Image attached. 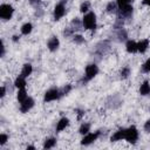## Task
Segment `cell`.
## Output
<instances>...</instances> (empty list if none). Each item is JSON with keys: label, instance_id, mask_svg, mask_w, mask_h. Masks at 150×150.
Instances as JSON below:
<instances>
[{"label": "cell", "instance_id": "d6986e66", "mask_svg": "<svg viewBox=\"0 0 150 150\" xmlns=\"http://www.w3.org/2000/svg\"><path fill=\"white\" fill-rule=\"evenodd\" d=\"M105 9H107L108 13H116L118 11V6H117L116 1H110V2L107 4Z\"/></svg>", "mask_w": 150, "mask_h": 150}, {"label": "cell", "instance_id": "6da1fadb", "mask_svg": "<svg viewBox=\"0 0 150 150\" xmlns=\"http://www.w3.org/2000/svg\"><path fill=\"white\" fill-rule=\"evenodd\" d=\"M82 23H83V28L84 29L94 30L96 28V14L94 12L86 13L83 19H82Z\"/></svg>", "mask_w": 150, "mask_h": 150}, {"label": "cell", "instance_id": "e0dca14e", "mask_svg": "<svg viewBox=\"0 0 150 150\" xmlns=\"http://www.w3.org/2000/svg\"><path fill=\"white\" fill-rule=\"evenodd\" d=\"M33 71V66L30 63H25L22 66V69H21V75L23 77H28Z\"/></svg>", "mask_w": 150, "mask_h": 150}, {"label": "cell", "instance_id": "277c9868", "mask_svg": "<svg viewBox=\"0 0 150 150\" xmlns=\"http://www.w3.org/2000/svg\"><path fill=\"white\" fill-rule=\"evenodd\" d=\"M61 97V94H60V89L57 88H50L48 89L45 95H43V102H52V101H56Z\"/></svg>", "mask_w": 150, "mask_h": 150}, {"label": "cell", "instance_id": "30bf717a", "mask_svg": "<svg viewBox=\"0 0 150 150\" xmlns=\"http://www.w3.org/2000/svg\"><path fill=\"white\" fill-rule=\"evenodd\" d=\"M60 46V40L57 39V36H52L48 41H47V47L50 52H55Z\"/></svg>", "mask_w": 150, "mask_h": 150}, {"label": "cell", "instance_id": "ffe728a7", "mask_svg": "<svg viewBox=\"0 0 150 150\" xmlns=\"http://www.w3.org/2000/svg\"><path fill=\"white\" fill-rule=\"evenodd\" d=\"M56 145V138L54 137H50V138H47L43 143V149H52Z\"/></svg>", "mask_w": 150, "mask_h": 150}, {"label": "cell", "instance_id": "f546056e", "mask_svg": "<svg viewBox=\"0 0 150 150\" xmlns=\"http://www.w3.org/2000/svg\"><path fill=\"white\" fill-rule=\"evenodd\" d=\"M131 1H132V0H116V4H117V6H118V8H120V7H123V6L130 5V4H131Z\"/></svg>", "mask_w": 150, "mask_h": 150}, {"label": "cell", "instance_id": "4316f807", "mask_svg": "<svg viewBox=\"0 0 150 150\" xmlns=\"http://www.w3.org/2000/svg\"><path fill=\"white\" fill-rule=\"evenodd\" d=\"M73 41L75 43H77V45H81V43L84 42V38L82 35H80V34H75V35H73Z\"/></svg>", "mask_w": 150, "mask_h": 150}, {"label": "cell", "instance_id": "ac0fdd59", "mask_svg": "<svg viewBox=\"0 0 150 150\" xmlns=\"http://www.w3.org/2000/svg\"><path fill=\"white\" fill-rule=\"evenodd\" d=\"M32 30H33V25L30 22H26V23H23L21 26V34H23V35L30 34Z\"/></svg>", "mask_w": 150, "mask_h": 150}, {"label": "cell", "instance_id": "1f68e13d", "mask_svg": "<svg viewBox=\"0 0 150 150\" xmlns=\"http://www.w3.org/2000/svg\"><path fill=\"white\" fill-rule=\"evenodd\" d=\"M143 129H144V131H145V132H150V120H148V121L144 123Z\"/></svg>", "mask_w": 150, "mask_h": 150}, {"label": "cell", "instance_id": "603a6c76", "mask_svg": "<svg viewBox=\"0 0 150 150\" xmlns=\"http://www.w3.org/2000/svg\"><path fill=\"white\" fill-rule=\"evenodd\" d=\"M90 131V123H82L81 124V127H80V129H79V132L83 136V135H86V134H88Z\"/></svg>", "mask_w": 150, "mask_h": 150}, {"label": "cell", "instance_id": "4dcf8cb0", "mask_svg": "<svg viewBox=\"0 0 150 150\" xmlns=\"http://www.w3.org/2000/svg\"><path fill=\"white\" fill-rule=\"evenodd\" d=\"M8 141V135L6 134H1L0 135V145H5Z\"/></svg>", "mask_w": 150, "mask_h": 150}, {"label": "cell", "instance_id": "3957f363", "mask_svg": "<svg viewBox=\"0 0 150 150\" xmlns=\"http://www.w3.org/2000/svg\"><path fill=\"white\" fill-rule=\"evenodd\" d=\"M14 8L9 4H1L0 6V18L4 20H9L13 16Z\"/></svg>", "mask_w": 150, "mask_h": 150}, {"label": "cell", "instance_id": "52a82bcc", "mask_svg": "<svg viewBox=\"0 0 150 150\" xmlns=\"http://www.w3.org/2000/svg\"><path fill=\"white\" fill-rule=\"evenodd\" d=\"M66 14V7L63 5V2H59L55 5L54 7V12H53V16H54V20H60L63 15Z\"/></svg>", "mask_w": 150, "mask_h": 150}, {"label": "cell", "instance_id": "d6a6232c", "mask_svg": "<svg viewBox=\"0 0 150 150\" xmlns=\"http://www.w3.org/2000/svg\"><path fill=\"white\" fill-rule=\"evenodd\" d=\"M0 90H1V91H0V97L4 98L5 95H6V88H5V86H1V89H0Z\"/></svg>", "mask_w": 150, "mask_h": 150}, {"label": "cell", "instance_id": "484cf974", "mask_svg": "<svg viewBox=\"0 0 150 150\" xmlns=\"http://www.w3.org/2000/svg\"><path fill=\"white\" fill-rule=\"evenodd\" d=\"M89 7H90V2H89V1H84V2H82L81 6H80V12L83 13V14H86V13H88Z\"/></svg>", "mask_w": 150, "mask_h": 150}, {"label": "cell", "instance_id": "2e32d148", "mask_svg": "<svg viewBox=\"0 0 150 150\" xmlns=\"http://www.w3.org/2000/svg\"><path fill=\"white\" fill-rule=\"evenodd\" d=\"M26 77H23L21 74L15 79V81H14V86H15V88H18V89H22V88H26Z\"/></svg>", "mask_w": 150, "mask_h": 150}, {"label": "cell", "instance_id": "7c38bea8", "mask_svg": "<svg viewBox=\"0 0 150 150\" xmlns=\"http://www.w3.org/2000/svg\"><path fill=\"white\" fill-rule=\"evenodd\" d=\"M125 49L130 54L137 53V42L134 41V40H128L127 43H125Z\"/></svg>", "mask_w": 150, "mask_h": 150}, {"label": "cell", "instance_id": "cb8c5ba5", "mask_svg": "<svg viewBox=\"0 0 150 150\" xmlns=\"http://www.w3.org/2000/svg\"><path fill=\"white\" fill-rule=\"evenodd\" d=\"M117 38H118L120 41H125V40H127V38H128V33H127V30H125L123 27L118 29V32H117Z\"/></svg>", "mask_w": 150, "mask_h": 150}, {"label": "cell", "instance_id": "74e56055", "mask_svg": "<svg viewBox=\"0 0 150 150\" xmlns=\"http://www.w3.org/2000/svg\"><path fill=\"white\" fill-rule=\"evenodd\" d=\"M40 0H30V2H39Z\"/></svg>", "mask_w": 150, "mask_h": 150}, {"label": "cell", "instance_id": "7402d4cb", "mask_svg": "<svg viewBox=\"0 0 150 150\" xmlns=\"http://www.w3.org/2000/svg\"><path fill=\"white\" fill-rule=\"evenodd\" d=\"M83 27V23H82V21L81 20H79L77 18H75L73 21H71V29L73 30H80L81 28Z\"/></svg>", "mask_w": 150, "mask_h": 150}, {"label": "cell", "instance_id": "44dd1931", "mask_svg": "<svg viewBox=\"0 0 150 150\" xmlns=\"http://www.w3.org/2000/svg\"><path fill=\"white\" fill-rule=\"evenodd\" d=\"M27 97H28V96H27V91H26V89H25V88H22V89H19V90H18V95H16V98H18L19 103L23 102V101H25Z\"/></svg>", "mask_w": 150, "mask_h": 150}, {"label": "cell", "instance_id": "836d02e7", "mask_svg": "<svg viewBox=\"0 0 150 150\" xmlns=\"http://www.w3.org/2000/svg\"><path fill=\"white\" fill-rule=\"evenodd\" d=\"M5 55V45H4V41H1V56Z\"/></svg>", "mask_w": 150, "mask_h": 150}, {"label": "cell", "instance_id": "83f0119b", "mask_svg": "<svg viewBox=\"0 0 150 150\" xmlns=\"http://www.w3.org/2000/svg\"><path fill=\"white\" fill-rule=\"evenodd\" d=\"M70 90H71V86H69V84H67V86H64L63 88H61V89H60L61 97H62V96H64V95H67V94H68Z\"/></svg>", "mask_w": 150, "mask_h": 150}, {"label": "cell", "instance_id": "8992f818", "mask_svg": "<svg viewBox=\"0 0 150 150\" xmlns=\"http://www.w3.org/2000/svg\"><path fill=\"white\" fill-rule=\"evenodd\" d=\"M100 135H101V132L100 131H94V132H88V134H86V135H83V137H82V139H81V145H90L91 143H94L98 137H100Z\"/></svg>", "mask_w": 150, "mask_h": 150}, {"label": "cell", "instance_id": "7a4b0ae2", "mask_svg": "<svg viewBox=\"0 0 150 150\" xmlns=\"http://www.w3.org/2000/svg\"><path fill=\"white\" fill-rule=\"evenodd\" d=\"M124 139L130 144H136V142L138 139V130H137V128L135 125H131V127L125 129Z\"/></svg>", "mask_w": 150, "mask_h": 150}, {"label": "cell", "instance_id": "ba28073f", "mask_svg": "<svg viewBox=\"0 0 150 150\" xmlns=\"http://www.w3.org/2000/svg\"><path fill=\"white\" fill-rule=\"evenodd\" d=\"M33 107H34V100L28 96L23 102L20 103V111L23 112V114L25 112H28Z\"/></svg>", "mask_w": 150, "mask_h": 150}, {"label": "cell", "instance_id": "8d00e7d4", "mask_svg": "<svg viewBox=\"0 0 150 150\" xmlns=\"http://www.w3.org/2000/svg\"><path fill=\"white\" fill-rule=\"evenodd\" d=\"M28 149H32V150H34L35 149V146H33V145H27V150Z\"/></svg>", "mask_w": 150, "mask_h": 150}, {"label": "cell", "instance_id": "d590c367", "mask_svg": "<svg viewBox=\"0 0 150 150\" xmlns=\"http://www.w3.org/2000/svg\"><path fill=\"white\" fill-rule=\"evenodd\" d=\"M18 40H19V36H18V35H14V36H13V41H14V42H16Z\"/></svg>", "mask_w": 150, "mask_h": 150}, {"label": "cell", "instance_id": "e575fe53", "mask_svg": "<svg viewBox=\"0 0 150 150\" xmlns=\"http://www.w3.org/2000/svg\"><path fill=\"white\" fill-rule=\"evenodd\" d=\"M142 2H143V5H145V6H150V0H142Z\"/></svg>", "mask_w": 150, "mask_h": 150}, {"label": "cell", "instance_id": "5bb4252c", "mask_svg": "<svg viewBox=\"0 0 150 150\" xmlns=\"http://www.w3.org/2000/svg\"><path fill=\"white\" fill-rule=\"evenodd\" d=\"M148 47H149V40L148 39H144V40H141L139 42H137V52L141 54L145 53Z\"/></svg>", "mask_w": 150, "mask_h": 150}, {"label": "cell", "instance_id": "f1b7e54d", "mask_svg": "<svg viewBox=\"0 0 150 150\" xmlns=\"http://www.w3.org/2000/svg\"><path fill=\"white\" fill-rule=\"evenodd\" d=\"M142 70H143L144 73H150V57L143 63V66H142Z\"/></svg>", "mask_w": 150, "mask_h": 150}, {"label": "cell", "instance_id": "9c48e42d", "mask_svg": "<svg viewBox=\"0 0 150 150\" xmlns=\"http://www.w3.org/2000/svg\"><path fill=\"white\" fill-rule=\"evenodd\" d=\"M132 6L131 5H127V6H123V7H120L118 8V16L122 18V19H125V18H130L132 15Z\"/></svg>", "mask_w": 150, "mask_h": 150}, {"label": "cell", "instance_id": "4fadbf2b", "mask_svg": "<svg viewBox=\"0 0 150 150\" xmlns=\"http://www.w3.org/2000/svg\"><path fill=\"white\" fill-rule=\"evenodd\" d=\"M68 125H69V120H68L67 117H62V118L59 120V122H57V124H56V131L60 132V131L64 130Z\"/></svg>", "mask_w": 150, "mask_h": 150}, {"label": "cell", "instance_id": "8fae6325", "mask_svg": "<svg viewBox=\"0 0 150 150\" xmlns=\"http://www.w3.org/2000/svg\"><path fill=\"white\" fill-rule=\"evenodd\" d=\"M124 136H125V129H124V128H120L117 131H115V132L111 135L110 141H111V142H118V141L124 139Z\"/></svg>", "mask_w": 150, "mask_h": 150}, {"label": "cell", "instance_id": "5b68a950", "mask_svg": "<svg viewBox=\"0 0 150 150\" xmlns=\"http://www.w3.org/2000/svg\"><path fill=\"white\" fill-rule=\"evenodd\" d=\"M98 74V67L95 63H90L84 69V81H90L93 80L96 75Z\"/></svg>", "mask_w": 150, "mask_h": 150}, {"label": "cell", "instance_id": "d4e9b609", "mask_svg": "<svg viewBox=\"0 0 150 150\" xmlns=\"http://www.w3.org/2000/svg\"><path fill=\"white\" fill-rule=\"evenodd\" d=\"M129 75H130V68L129 67H123L122 69H121V71H120V76H121V79H128L129 77Z\"/></svg>", "mask_w": 150, "mask_h": 150}, {"label": "cell", "instance_id": "9a60e30c", "mask_svg": "<svg viewBox=\"0 0 150 150\" xmlns=\"http://www.w3.org/2000/svg\"><path fill=\"white\" fill-rule=\"evenodd\" d=\"M139 94H141L142 96H146V95L150 94V82H149V81L145 80V81L141 84V87H139Z\"/></svg>", "mask_w": 150, "mask_h": 150}]
</instances>
